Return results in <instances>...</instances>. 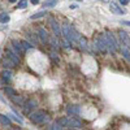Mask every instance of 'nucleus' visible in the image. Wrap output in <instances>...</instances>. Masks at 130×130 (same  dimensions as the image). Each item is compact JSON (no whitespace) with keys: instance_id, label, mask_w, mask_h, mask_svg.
Returning a JSON list of instances; mask_svg holds the SVG:
<instances>
[{"instance_id":"f8f14e48","label":"nucleus","mask_w":130,"mask_h":130,"mask_svg":"<svg viewBox=\"0 0 130 130\" xmlns=\"http://www.w3.org/2000/svg\"><path fill=\"white\" fill-rule=\"evenodd\" d=\"M120 34V38H121V42H122V44H125L126 47H129L130 48V37L127 35V32L126 31H120L118 32Z\"/></svg>"},{"instance_id":"cd10ccee","label":"nucleus","mask_w":130,"mask_h":130,"mask_svg":"<svg viewBox=\"0 0 130 130\" xmlns=\"http://www.w3.org/2000/svg\"><path fill=\"white\" fill-rule=\"evenodd\" d=\"M50 129H52V130H59V129H64V127H62V126H61L59 122H56V124H53V125H52Z\"/></svg>"},{"instance_id":"1a4fd4ad","label":"nucleus","mask_w":130,"mask_h":130,"mask_svg":"<svg viewBox=\"0 0 130 130\" xmlns=\"http://www.w3.org/2000/svg\"><path fill=\"white\" fill-rule=\"evenodd\" d=\"M67 112H68L69 115H73V116H78L79 112H81V107H79V105H74V104L68 105V107H67Z\"/></svg>"},{"instance_id":"aec40b11","label":"nucleus","mask_w":130,"mask_h":130,"mask_svg":"<svg viewBox=\"0 0 130 130\" xmlns=\"http://www.w3.org/2000/svg\"><path fill=\"white\" fill-rule=\"evenodd\" d=\"M46 10H42V12H38V13H35V14H32L31 17H30V20H37V18H42V17H44L46 16Z\"/></svg>"},{"instance_id":"c9c22d12","label":"nucleus","mask_w":130,"mask_h":130,"mask_svg":"<svg viewBox=\"0 0 130 130\" xmlns=\"http://www.w3.org/2000/svg\"><path fill=\"white\" fill-rule=\"evenodd\" d=\"M75 2H82V0H75Z\"/></svg>"},{"instance_id":"9b49d317","label":"nucleus","mask_w":130,"mask_h":130,"mask_svg":"<svg viewBox=\"0 0 130 130\" xmlns=\"http://www.w3.org/2000/svg\"><path fill=\"white\" fill-rule=\"evenodd\" d=\"M67 126H69L72 129H81L82 127V124H81V121L77 120V118H68Z\"/></svg>"},{"instance_id":"393cba45","label":"nucleus","mask_w":130,"mask_h":130,"mask_svg":"<svg viewBox=\"0 0 130 130\" xmlns=\"http://www.w3.org/2000/svg\"><path fill=\"white\" fill-rule=\"evenodd\" d=\"M26 7H27V0H20L17 3V8H20V9H24Z\"/></svg>"},{"instance_id":"f704fd0d","label":"nucleus","mask_w":130,"mask_h":130,"mask_svg":"<svg viewBox=\"0 0 130 130\" xmlns=\"http://www.w3.org/2000/svg\"><path fill=\"white\" fill-rule=\"evenodd\" d=\"M9 2H10V3H14V2H16V0H9Z\"/></svg>"},{"instance_id":"412c9836","label":"nucleus","mask_w":130,"mask_h":130,"mask_svg":"<svg viewBox=\"0 0 130 130\" xmlns=\"http://www.w3.org/2000/svg\"><path fill=\"white\" fill-rule=\"evenodd\" d=\"M26 38H27V40L31 43V44H37V43H38L37 38L32 35V34H30V32H27V34H26Z\"/></svg>"},{"instance_id":"7c9ffc66","label":"nucleus","mask_w":130,"mask_h":130,"mask_svg":"<svg viewBox=\"0 0 130 130\" xmlns=\"http://www.w3.org/2000/svg\"><path fill=\"white\" fill-rule=\"evenodd\" d=\"M120 2V4H122V5H127L129 4V0H118Z\"/></svg>"},{"instance_id":"9d476101","label":"nucleus","mask_w":130,"mask_h":130,"mask_svg":"<svg viewBox=\"0 0 130 130\" xmlns=\"http://www.w3.org/2000/svg\"><path fill=\"white\" fill-rule=\"evenodd\" d=\"M109 9H111V12L115 13V14H125V13H126L124 9H121L120 7H118L116 3H113V2L109 3Z\"/></svg>"},{"instance_id":"f03ea898","label":"nucleus","mask_w":130,"mask_h":130,"mask_svg":"<svg viewBox=\"0 0 130 130\" xmlns=\"http://www.w3.org/2000/svg\"><path fill=\"white\" fill-rule=\"evenodd\" d=\"M30 120L34 122V124H43V122H47L48 121V116L46 112H43V111H38V112H34V113H31L30 116Z\"/></svg>"},{"instance_id":"4be33fe9","label":"nucleus","mask_w":130,"mask_h":130,"mask_svg":"<svg viewBox=\"0 0 130 130\" xmlns=\"http://www.w3.org/2000/svg\"><path fill=\"white\" fill-rule=\"evenodd\" d=\"M10 99H12L14 103H17V104H24V99L21 96H17V95H12L10 96Z\"/></svg>"},{"instance_id":"a211bd4d","label":"nucleus","mask_w":130,"mask_h":130,"mask_svg":"<svg viewBox=\"0 0 130 130\" xmlns=\"http://www.w3.org/2000/svg\"><path fill=\"white\" fill-rule=\"evenodd\" d=\"M57 4V0H46L44 3H43V7L44 8H53Z\"/></svg>"},{"instance_id":"6e6552de","label":"nucleus","mask_w":130,"mask_h":130,"mask_svg":"<svg viewBox=\"0 0 130 130\" xmlns=\"http://www.w3.org/2000/svg\"><path fill=\"white\" fill-rule=\"evenodd\" d=\"M38 37L42 40V43H44V44L48 43V32H47V30L44 27H39L38 29Z\"/></svg>"},{"instance_id":"bb28decb","label":"nucleus","mask_w":130,"mask_h":130,"mask_svg":"<svg viewBox=\"0 0 130 130\" xmlns=\"http://www.w3.org/2000/svg\"><path fill=\"white\" fill-rule=\"evenodd\" d=\"M56 122H59L62 127L64 126H67V124H68V117H62V118H59V120L56 121Z\"/></svg>"},{"instance_id":"ddd939ff","label":"nucleus","mask_w":130,"mask_h":130,"mask_svg":"<svg viewBox=\"0 0 130 130\" xmlns=\"http://www.w3.org/2000/svg\"><path fill=\"white\" fill-rule=\"evenodd\" d=\"M35 107H37V102H34V100H29L27 103L24 104V111H25V113H29L31 109H34Z\"/></svg>"},{"instance_id":"c756f323","label":"nucleus","mask_w":130,"mask_h":130,"mask_svg":"<svg viewBox=\"0 0 130 130\" xmlns=\"http://www.w3.org/2000/svg\"><path fill=\"white\" fill-rule=\"evenodd\" d=\"M50 56H51V59H52L53 61H56V62H59V61H60V59H59V57L56 56V53H55V52H52V53H50Z\"/></svg>"},{"instance_id":"2f4dec72","label":"nucleus","mask_w":130,"mask_h":130,"mask_svg":"<svg viewBox=\"0 0 130 130\" xmlns=\"http://www.w3.org/2000/svg\"><path fill=\"white\" fill-rule=\"evenodd\" d=\"M120 24H122V25H125V26H130V21H121Z\"/></svg>"},{"instance_id":"20e7f679","label":"nucleus","mask_w":130,"mask_h":130,"mask_svg":"<svg viewBox=\"0 0 130 130\" xmlns=\"http://www.w3.org/2000/svg\"><path fill=\"white\" fill-rule=\"evenodd\" d=\"M94 44H95V47H96L98 51L105 53V51H107V43H105L104 35H102V34L98 35V37L95 38V40H94Z\"/></svg>"},{"instance_id":"b1692460","label":"nucleus","mask_w":130,"mask_h":130,"mask_svg":"<svg viewBox=\"0 0 130 130\" xmlns=\"http://www.w3.org/2000/svg\"><path fill=\"white\" fill-rule=\"evenodd\" d=\"M21 44H22V47H24L25 50H30V48H32V44H31L29 40H21Z\"/></svg>"},{"instance_id":"a878e982","label":"nucleus","mask_w":130,"mask_h":130,"mask_svg":"<svg viewBox=\"0 0 130 130\" xmlns=\"http://www.w3.org/2000/svg\"><path fill=\"white\" fill-rule=\"evenodd\" d=\"M4 92L8 95V96H12V95H16V91L12 89V87H9V86H8V87H5L4 89Z\"/></svg>"},{"instance_id":"2eb2a0df","label":"nucleus","mask_w":130,"mask_h":130,"mask_svg":"<svg viewBox=\"0 0 130 130\" xmlns=\"http://www.w3.org/2000/svg\"><path fill=\"white\" fill-rule=\"evenodd\" d=\"M121 52H122V56L125 57V60H127L130 62V50H129V47H126L125 44H122L121 46Z\"/></svg>"},{"instance_id":"7ed1b4c3","label":"nucleus","mask_w":130,"mask_h":130,"mask_svg":"<svg viewBox=\"0 0 130 130\" xmlns=\"http://www.w3.org/2000/svg\"><path fill=\"white\" fill-rule=\"evenodd\" d=\"M74 27L69 26L68 24H64L62 25V29H61V35L65 37V39H68L70 43L72 42H75V37H74Z\"/></svg>"},{"instance_id":"473e14b6","label":"nucleus","mask_w":130,"mask_h":130,"mask_svg":"<svg viewBox=\"0 0 130 130\" xmlns=\"http://www.w3.org/2000/svg\"><path fill=\"white\" fill-rule=\"evenodd\" d=\"M30 3L35 5V4H38V3H39V0H30Z\"/></svg>"},{"instance_id":"dca6fc26","label":"nucleus","mask_w":130,"mask_h":130,"mask_svg":"<svg viewBox=\"0 0 130 130\" xmlns=\"http://www.w3.org/2000/svg\"><path fill=\"white\" fill-rule=\"evenodd\" d=\"M2 64H3V67H4V68H13V67H14V62L10 60V59H8L7 56L3 59Z\"/></svg>"},{"instance_id":"f3484780","label":"nucleus","mask_w":130,"mask_h":130,"mask_svg":"<svg viewBox=\"0 0 130 130\" xmlns=\"http://www.w3.org/2000/svg\"><path fill=\"white\" fill-rule=\"evenodd\" d=\"M0 122H2V125H4V126H9L10 125V117L0 115Z\"/></svg>"},{"instance_id":"72a5a7b5","label":"nucleus","mask_w":130,"mask_h":130,"mask_svg":"<svg viewBox=\"0 0 130 130\" xmlns=\"http://www.w3.org/2000/svg\"><path fill=\"white\" fill-rule=\"evenodd\" d=\"M102 2H104V3H109L111 0H102Z\"/></svg>"},{"instance_id":"c85d7f7f","label":"nucleus","mask_w":130,"mask_h":130,"mask_svg":"<svg viewBox=\"0 0 130 130\" xmlns=\"http://www.w3.org/2000/svg\"><path fill=\"white\" fill-rule=\"evenodd\" d=\"M70 46H72V44H70V42H69L68 39H64V40H62V47H64V48H69Z\"/></svg>"},{"instance_id":"39448f33","label":"nucleus","mask_w":130,"mask_h":130,"mask_svg":"<svg viewBox=\"0 0 130 130\" xmlns=\"http://www.w3.org/2000/svg\"><path fill=\"white\" fill-rule=\"evenodd\" d=\"M48 22L51 24V27H52L53 32H55V35H56V37H60V35H61V29H60L59 22L55 20V17L50 16V17H48Z\"/></svg>"},{"instance_id":"f257e3e1","label":"nucleus","mask_w":130,"mask_h":130,"mask_svg":"<svg viewBox=\"0 0 130 130\" xmlns=\"http://www.w3.org/2000/svg\"><path fill=\"white\" fill-rule=\"evenodd\" d=\"M104 38H105V43H107V48L109 50V52L112 53V55H116V52L118 50V43L115 39L113 34H111V32H105Z\"/></svg>"},{"instance_id":"0eeeda50","label":"nucleus","mask_w":130,"mask_h":130,"mask_svg":"<svg viewBox=\"0 0 130 130\" xmlns=\"http://www.w3.org/2000/svg\"><path fill=\"white\" fill-rule=\"evenodd\" d=\"M8 59H10L13 62H14V65H18L20 64V57H18V53H16L14 51H12V50H9V48H7V55H5Z\"/></svg>"},{"instance_id":"4468645a","label":"nucleus","mask_w":130,"mask_h":130,"mask_svg":"<svg viewBox=\"0 0 130 130\" xmlns=\"http://www.w3.org/2000/svg\"><path fill=\"white\" fill-rule=\"evenodd\" d=\"M12 75H13V73H12V70H8V69H5V70H3L2 72V77H3V81L4 82H8L10 78H12Z\"/></svg>"},{"instance_id":"6ab92c4d","label":"nucleus","mask_w":130,"mask_h":130,"mask_svg":"<svg viewBox=\"0 0 130 130\" xmlns=\"http://www.w3.org/2000/svg\"><path fill=\"white\" fill-rule=\"evenodd\" d=\"M9 20H10V17H9L8 13H5V12L0 13V22H2V24H7V22H9Z\"/></svg>"},{"instance_id":"5701e85b","label":"nucleus","mask_w":130,"mask_h":130,"mask_svg":"<svg viewBox=\"0 0 130 130\" xmlns=\"http://www.w3.org/2000/svg\"><path fill=\"white\" fill-rule=\"evenodd\" d=\"M50 44H51V47H52L53 50H59V47H60L59 42H57L56 39H53V38H51V39H50Z\"/></svg>"},{"instance_id":"423d86ee","label":"nucleus","mask_w":130,"mask_h":130,"mask_svg":"<svg viewBox=\"0 0 130 130\" xmlns=\"http://www.w3.org/2000/svg\"><path fill=\"white\" fill-rule=\"evenodd\" d=\"M10 46H12L14 48V51L18 53V55H24L25 53V48L22 47V44H21V42H18L17 39H13L12 43H10Z\"/></svg>"}]
</instances>
